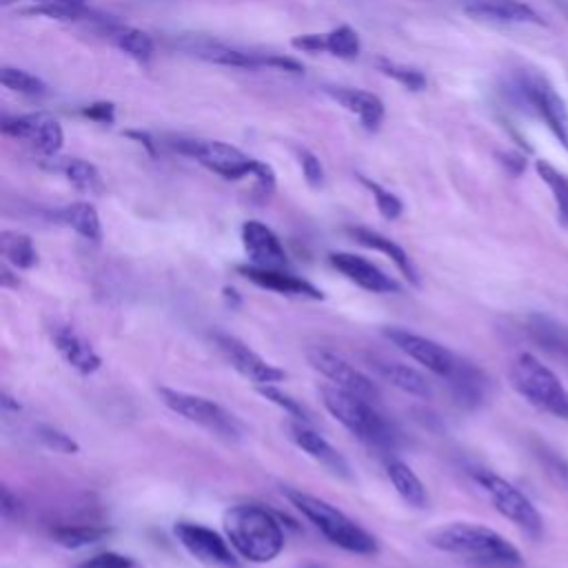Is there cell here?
Returning <instances> with one entry per match:
<instances>
[{"mask_svg":"<svg viewBox=\"0 0 568 568\" xmlns=\"http://www.w3.org/2000/svg\"><path fill=\"white\" fill-rule=\"evenodd\" d=\"M517 89L535 115L548 126L557 142L568 151V109L552 84L539 73H521Z\"/></svg>","mask_w":568,"mask_h":568,"instance_id":"10","label":"cell"},{"mask_svg":"<svg viewBox=\"0 0 568 568\" xmlns=\"http://www.w3.org/2000/svg\"><path fill=\"white\" fill-rule=\"evenodd\" d=\"M508 377L513 388L528 404L555 417L568 419V390L559 377L535 355L519 353L508 368Z\"/></svg>","mask_w":568,"mask_h":568,"instance_id":"5","label":"cell"},{"mask_svg":"<svg viewBox=\"0 0 568 568\" xmlns=\"http://www.w3.org/2000/svg\"><path fill=\"white\" fill-rule=\"evenodd\" d=\"M18 508V497L9 493V488H2V515L9 517Z\"/></svg>","mask_w":568,"mask_h":568,"instance_id":"44","label":"cell"},{"mask_svg":"<svg viewBox=\"0 0 568 568\" xmlns=\"http://www.w3.org/2000/svg\"><path fill=\"white\" fill-rule=\"evenodd\" d=\"M428 544L488 566H519L521 552L497 530L473 524V521H450L428 532Z\"/></svg>","mask_w":568,"mask_h":568,"instance_id":"2","label":"cell"},{"mask_svg":"<svg viewBox=\"0 0 568 568\" xmlns=\"http://www.w3.org/2000/svg\"><path fill=\"white\" fill-rule=\"evenodd\" d=\"M49 337L55 351L60 353V357L80 375H93L102 366V357L98 355V351L71 324H62V322L51 324Z\"/></svg>","mask_w":568,"mask_h":568,"instance_id":"17","label":"cell"},{"mask_svg":"<svg viewBox=\"0 0 568 568\" xmlns=\"http://www.w3.org/2000/svg\"><path fill=\"white\" fill-rule=\"evenodd\" d=\"M178 541L202 564L211 568H237V559L229 546V539L217 535L215 530L193 524V521H180L173 528Z\"/></svg>","mask_w":568,"mask_h":568,"instance_id":"14","label":"cell"},{"mask_svg":"<svg viewBox=\"0 0 568 568\" xmlns=\"http://www.w3.org/2000/svg\"><path fill=\"white\" fill-rule=\"evenodd\" d=\"M2 133L16 140H27L44 158H55L64 142L60 122L47 113H27L16 118H4Z\"/></svg>","mask_w":568,"mask_h":568,"instance_id":"13","label":"cell"},{"mask_svg":"<svg viewBox=\"0 0 568 568\" xmlns=\"http://www.w3.org/2000/svg\"><path fill=\"white\" fill-rule=\"evenodd\" d=\"M348 233H351V237H353L357 244H362V246H366V248H373V251H379V253H384L386 257H390V262L399 268V273H402L410 284H419V277H417V271H415L413 260L408 257V253H406L395 240H390V237H386V235H382V233H377V231H373V229H366V226H353V229H348Z\"/></svg>","mask_w":568,"mask_h":568,"instance_id":"24","label":"cell"},{"mask_svg":"<svg viewBox=\"0 0 568 568\" xmlns=\"http://www.w3.org/2000/svg\"><path fill=\"white\" fill-rule=\"evenodd\" d=\"M237 273H242L248 282L282 293V295H293V297H308V300H322L324 293L311 284L304 277H297L293 273H288L286 268H262V266H253V264H244L237 266Z\"/></svg>","mask_w":568,"mask_h":568,"instance_id":"21","label":"cell"},{"mask_svg":"<svg viewBox=\"0 0 568 568\" xmlns=\"http://www.w3.org/2000/svg\"><path fill=\"white\" fill-rule=\"evenodd\" d=\"M158 395H160L162 404L166 408H171L175 415L209 430L211 435H215L220 439L240 442L244 435L242 422L233 413H229L224 406H220L217 402H213L209 397L169 388V386H160Z\"/></svg>","mask_w":568,"mask_h":568,"instance_id":"6","label":"cell"},{"mask_svg":"<svg viewBox=\"0 0 568 568\" xmlns=\"http://www.w3.org/2000/svg\"><path fill=\"white\" fill-rule=\"evenodd\" d=\"M0 253L4 262L16 268H31L38 262V251L33 246V240L20 231L0 233Z\"/></svg>","mask_w":568,"mask_h":568,"instance_id":"29","label":"cell"},{"mask_svg":"<svg viewBox=\"0 0 568 568\" xmlns=\"http://www.w3.org/2000/svg\"><path fill=\"white\" fill-rule=\"evenodd\" d=\"M55 217L89 242L102 240L100 215L91 202H71V204L62 206L60 211H55Z\"/></svg>","mask_w":568,"mask_h":568,"instance_id":"27","label":"cell"},{"mask_svg":"<svg viewBox=\"0 0 568 568\" xmlns=\"http://www.w3.org/2000/svg\"><path fill=\"white\" fill-rule=\"evenodd\" d=\"M78 568H135V561L126 555L106 550V552H98V555L84 559Z\"/></svg>","mask_w":568,"mask_h":568,"instance_id":"42","label":"cell"},{"mask_svg":"<svg viewBox=\"0 0 568 568\" xmlns=\"http://www.w3.org/2000/svg\"><path fill=\"white\" fill-rule=\"evenodd\" d=\"M386 475L395 488V493L413 508H428V490L424 486V481L415 475V470L399 462V459H393L388 462L386 466Z\"/></svg>","mask_w":568,"mask_h":568,"instance_id":"26","label":"cell"},{"mask_svg":"<svg viewBox=\"0 0 568 568\" xmlns=\"http://www.w3.org/2000/svg\"><path fill=\"white\" fill-rule=\"evenodd\" d=\"M11 2H18V0H2V4H11ZM33 2H47V0H33Z\"/></svg>","mask_w":568,"mask_h":568,"instance_id":"46","label":"cell"},{"mask_svg":"<svg viewBox=\"0 0 568 568\" xmlns=\"http://www.w3.org/2000/svg\"><path fill=\"white\" fill-rule=\"evenodd\" d=\"M213 342L217 346V351L224 355V359L246 379H251L257 386L264 384H275L282 382L286 377V373L271 364L268 359H264L260 353H255L251 346H246L242 339H237L235 335L229 333H213Z\"/></svg>","mask_w":568,"mask_h":568,"instance_id":"12","label":"cell"},{"mask_svg":"<svg viewBox=\"0 0 568 568\" xmlns=\"http://www.w3.org/2000/svg\"><path fill=\"white\" fill-rule=\"evenodd\" d=\"M537 457H539L541 466L546 468L548 477H550L557 486H561L564 490H568V459L561 457L559 453L546 448V446H539V448H537Z\"/></svg>","mask_w":568,"mask_h":568,"instance_id":"39","label":"cell"},{"mask_svg":"<svg viewBox=\"0 0 568 568\" xmlns=\"http://www.w3.org/2000/svg\"><path fill=\"white\" fill-rule=\"evenodd\" d=\"M530 331L544 348L552 351L555 355H559L568 362V333L566 331H561L557 324H550L544 317H535Z\"/></svg>","mask_w":568,"mask_h":568,"instance_id":"35","label":"cell"},{"mask_svg":"<svg viewBox=\"0 0 568 568\" xmlns=\"http://www.w3.org/2000/svg\"><path fill=\"white\" fill-rule=\"evenodd\" d=\"M178 47L204 62L222 64V67H233V69H260L266 67V53H253V51H242L235 47H229L220 40L206 38V36H186L178 42Z\"/></svg>","mask_w":568,"mask_h":568,"instance_id":"15","label":"cell"},{"mask_svg":"<svg viewBox=\"0 0 568 568\" xmlns=\"http://www.w3.org/2000/svg\"><path fill=\"white\" fill-rule=\"evenodd\" d=\"M38 437L49 446V448H53V450H58V453H64V455H73V453H78V442L71 437V435H67V433H62L60 428H55V426H40L38 428Z\"/></svg>","mask_w":568,"mask_h":568,"instance_id":"41","label":"cell"},{"mask_svg":"<svg viewBox=\"0 0 568 568\" xmlns=\"http://www.w3.org/2000/svg\"><path fill=\"white\" fill-rule=\"evenodd\" d=\"M126 135L129 138H135L140 144H144L146 146V151L153 155L155 153V149H153V142H151V138L146 135V133H142V131H126Z\"/></svg>","mask_w":568,"mask_h":568,"instance_id":"45","label":"cell"},{"mask_svg":"<svg viewBox=\"0 0 568 568\" xmlns=\"http://www.w3.org/2000/svg\"><path fill=\"white\" fill-rule=\"evenodd\" d=\"M320 393L326 410L359 442L377 450L395 448V430L388 424V419L379 413L375 402L346 393L337 386H324Z\"/></svg>","mask_w":568,"mask_h":568,"instance_id":"3","label":"cell"},{"mask_svg":"<svg viewBox=\"0 0 568 568\" xmlns=\"http://www.w3.org/2000/svg\"><path fill=\"white\" fill-rule=\"evenodd\" d=\"M375 64H377V69H379L384 75L393 78L395 82H399V84L406 87L408 91H422V89H426V75H424L419 69H415V67L399 64V62H393V60H386V58H377Z\"/></svg>","mask_w":568,"mask_h":568,"instance_id":"37","label":"cell"},{"mask_svg":"<svg viewBox=\"0 0 568 568\" xmlns=\"http://www.w3.org/2000/svg\"><path fill=\"white\" fill-rule=\"evenodd\" d=\"M27 16H44L51 20H82L89 18L91 11L87 7V0H47L36 2L29 9H22Z\"/></svg>","mask_w":568,"mask_h":568,"instance_id":"32","label":"cell"},{"mask_svg":"<svg viewBox=\"0 0 568 568\" xmlns=\"http://www.w3.org/2000/svg\"><path fill=\"white\" fill-rule=\"evenodd\" d=\"M0 82L9 91L27 95V98H42L47 93V84L38 75L24 71V69H18V67H2Z\"/></svg>","mask_w":568,"mask_h":568,"instance_id":"34","label":"cell"},{"mask_svg":"<svg viewBox=\"0 0 568 568\" xmlns=\"http://www.w3.org/2000/svg\"><path fill=\"white\" fill-rule=\"evenodd\" d=\"M339 106H344L348 113H353L364 129L377 131L379 124L384 122V102L364 89H353V87H326L324 89Z\"/></svg>","mask_w":568,"mask_h":568,"instance_id":"22","label":"cell"},{"mask_svg":"<svg viewBox=\"0 0 568 568\" xmlns=\"http://www.w3.org/2000/svg\"><path fill=\"white\" fill-rule=\"evenodd\" d=\"M82 115L98 124H113L115 106H113V102H93L82 109Z\"/></svg>","mask_w":568,"mask_h":568,"instance_id":"43","label":"cell"},{"mask_svg":"<svg viewBox=\"0 0 568 568\" xmlns=\"http://www.w3.org/2000/svg\"><path fill=\"white\" fill-rule=\"evenodd\" d=\"M104 535H109V528L93 526V524H78V526H60L51 530V537L64 546V548H82L89 544L100 541Z\"/></svg>","mask_w":568,"mask_h":568,"instance_id":"33","label":"cell"},{"mask_svg":"<svg viewBox=\"0 0 568 568\" xmlns=\"http://www.w3.org/2000/svg\"><path fill=\"white\" fill-rule=\"evenodd\" d=\"M257 393L268 399L271 404H275L277 408H282L291 419H300V422H306V424H313V415L311 410L295 397H291L288 393L280 390L275 384H264V386H257Z\"/></svg>","mask_w":568,"mask_h":568,"instance_id":"36","label":"cell"},{"mask_svg":"<svg viewBox=\"0 0 568 568\" xmlns=\"http://www.w3.org/2000/svg\"><path fill=\"white\" fill-rule=\"evenodd\" d=\"M377 375L388 382L390 386L408 393V395H417V397H430L433 395V384L430 379L419 373L417 368L402 364V362H388V359H373L371 364Z\"/></svg>","mask_w":568,"mask_h":568,"instance_id":"25","label":"cell"},{"mask_svg":"<svg viewBox=\"0 0 568 568\" xmlns=\"http://www.w3.org/2000/svg\"><path fill=\"white\" fill-rule=\"evenodd\" d=\"M229 544L248 561L266 564L284 548V532L277 517L257 504H235L224 513Z\"/></svg>","mask_w":568,"mask_h":568,"instance_id":"1","label":"cell"},{"mask_svg":"<svg viewBox=\"0 0 568 568\" xmlns=\"http://www.w3.org/2000/svg\"><path fill=\"white\" fill-rule=\"evenodd\" d=\"M535 169H537L541 182H544V184L550 189V193H552L559 222H561L564 226H568V175L561 173L559 169H555V166H552L550 162H546V160H537V162H535Z\"/></svg>","mask_w":568,"mask_h":568,"instance_id":"31","label":"cell"},{"mask_svg":"<svg viewBox=\"0 0 568 568\" xmlns=\"http://www.w3.org/2000/svg\"><path fill=\"white\" fill-rule=\"evenodd\" d=\"M173 149L182 155L193 158L209 171L222 175L224 180H242L255 178L260 169V160L242 153L237 146H231L220 140H197V138H175Z\"/></svg>","mask_w":568,"mask_h":568,"instance_id":"8","label":"cell"},{"mask_svg":"<svg viewBox=\"0 0 568 568\" xmlns=\"http://www.w3.org/2000/svg\"><path fill=\"white\" fill-rule=\"evenodd\" d=\"M328 262L346 280H351L353 284H357L359 288H364L368 293H397L399 291V284L390 275H386L377 264H373L371 260H366L362 255L337 251V253L328 255Z\"/></svg>","mask_w":568,"mask_h":568,"instance_id":"18","label":"cell"},{"mask_svg":"<svg viewBox=\"0 0 568 568\" xmlns=\"http://www.w3.org/2000/svg\"><path fill=\"white\" fill-rule=\"evenodd\" d=\"M302 568H324V566H320V564H306V566H302Z\"/></svg>","mask_w":568,"mask_h":568,"instance_id":"47","label":"cell"},{"mask_svg":"<svg viewBox=\"0 0 568 568\" xmlns=\"http://www.w3.org/2000/svg\"><path fill=\"white\" fill-rule=\"evenodd\" d=\"M466 13L497 24H541V16L519 0H475L466 4Z\"/></svg>","mask_w":568,"mask_h":568,"instance_id":"23","label":"cell"},{"mask_svg":"<svg viewBox=\"0 0 568 568\" xmlns=\"http://www.w3.org/2000/svg\"><path fill=\"white\" fill-rule=\"evenodd\" d=\"M284 428L288 433V439L297 448H302L308 457H313L317 464H322L326 470L339 477H351V466L344 459V455L331 442H326L317 430H313L311 424L300 419H288Z\"/></svg>","mask_w":568,"mask_h":568,"instance_id":"16","label":"cell"},{"mask_svg":"<svg viewBox=\"0 0 568 568\" xmlns=\"http://www.w3.org/2000/svg\"><path fill=\"white\" fill-rule=\"evenodd\" d=\"M291 47L304 53H331L342 60H355L362 51L359 36L353 27L339 24L326 33H302L291 40Z\"/></svg>","mask_w":568,"mask_h":568,"instance_id":"20","label":"cell"},{"mask_svg":"<svg viewBox=\"0 0 568 568\" xmlns=\"http://www.w3.org/2000/svg\"><path fill=\"white\" fill-rule=\"evenodd\" d=\"M295 155H297V162H300V169L304 173L306 184L311 189H320L324 184V166L317 160V155L311 153L308 149H302V146L295 149Z\"/></svg>","mask_w":568,"mask_h":568,"instance_id":"40","label":"cell"},{"mask_svg":"<svg viewBox=\"0 0 568 568\" xmlns=\"http://www.w3.org/2000/svg\"><path fill=\"white\" fill-rule=\"evenodd\" d=\"M49 160H53L49 166L53 171L62 173L69 180V184H73L78 191L100 193L104 189L102 178L91 162H87L82 158H49Z\"/></svg>","mask_w":568,"mask_h":568,"instance_id":"28","label":"cell"},{"mask_svg":"<svg viewBox=\"0 0 568 568\" xmlns=\"http://www.w3.org/2000/svg\"><path fill=\"white\" fill-rule=\"evenodd\" d=\"M282 495L295 506L331 544L355 552V555H375L377 552V541L375 537L364 530L359 524H355L351 517H346L339 508L333 504L302 493L297 488H284Z\"/></svg>","mask_w":568,"mask_h":568,"instance_id":"4","label":"cell"},{"mask_svg":"<svg viewBox=\"0 0 568 568\" xmlns=\"http://www.w3.org/2000/svg\"><path fill=\"white\" fill-rule=\"evenodd\" d=\"M384 337L395 348H399L404 355H408L410 359L422 364L426 371H430L433 375H437L446 382L455 379L466 364V359L457 357L450 348L442 346L439 342L424 337L419 333H413L408 328H402V326H386Z\"/></svg>","mask_w":568,"mask_h":568,"instance_id":"9","label":"cell"},{"mask_svg":"<svg viewBox=\"0 0 568 568\" xmlns=\"http://www.w3.org/2000/svg\"><path fill=\"white\" fill-rule=\"evenodd\" d=\"M475 484L486 493L495 510H499L508 521H513L521 532H526L532 539H539L544 532V521L539 510L532 506V501L515 488L508 479L499 477L497 473L488 468H473L470 470Z\"/></svg>","mask_w":568,"mask_h":568,"instance_id":"7","label":"cell"},{"mask_svg":"<svg viewBox=\"0 0 568 568\" xmlns=\"http://www.w3.org/2000/svg\"><path fill=\"white\" fill-rule=\"evenodd\" d=\"M357 178H359V182L373 193L375 204H377V211L382 213L384 220H397V217L402 215L404 204H402V200H399L395 193H390L388 189L379 186L377 182H373V180H368V178H364V175H357Z\"/></svg>","mask_w":568,"mask_h":568,"instance_id":"38","label":"cell"},{"mask_svg":"<svg viewBox=\"0 0 568 568\" xmlns=\"http://www.w3.org/2000/svg\"><path fill=\"white\" fill-rule=\"evenodd\" d=\"M306 359L320 375L331 379L333 386L379 404L382 395H379V388L375 386V382L368 375H364L359 368H355L348 359H344L339 353H335L326 346H308Z\"/></svg>","mask_w":568,"mask_h":568,"instance_id":"11","label":"cell"},{"mask_svg":"<svg viewBox=\"0 0 568 568\" xmlns=\"http://www.w3.org/2000/svg\"><path fill=\"white\" fill-rule=\"evenodd\" d=\"M111 38L113 42L129 55L133 58L135 62H149L153 58V51H155V44H153V38L142 31V29H135V27H115L111 31Z\"/></svg>","mask_w":568,"mask_h":568,"instance_id":"30","label":"cell"},{"mask_svg":"<svg viewBox=\"0 0 568 568\" xmlns=\"http://www.w3.org/2000/svg\"><path fill=\"white\" fill-rule=\"evenodd\" d=\"M242 246L253 266L288 268V255L280 237L257 220H248L242 224Z\"/></svg>","mask_w":568,"mask_h":568,"instance_id":"19","label":"cell"}]
</instances>
